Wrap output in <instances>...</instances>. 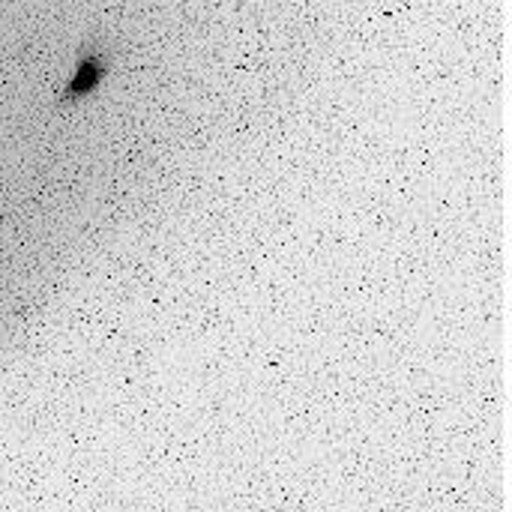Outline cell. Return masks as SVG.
Returning a JSON list of instances; mask_svg holds the SVG:
<instances>
[{"label":"cell","instance_id":"6da1fadb","mask_svg":"<svg viewBox=\"0 0 512 512\" xmlns=\"http://www.w3.org/2000/svg\"><path fill=\"white\" fill-rule=\"evenodd\" d=\"M108 66H111V60H108L105 51H84L75 72H72V78H69V84H66V93L60 99L63 102H81L90 93H96L102 87L105 75H108Z\"/></svg>","mask_w":512,"mask_h":512}]
</instances>
